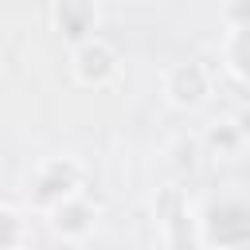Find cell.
I'll return each mask as SVG.
<instances>
[{
    "instance_id": "5",
    "label": "cell",
    "mask_w": 250,
    "mask_h": 250,
    "mask_svg": "<svg viewBox=\"0 0 250 250\" xmlns=\"http://www.w3.org/2000/svg\"><path fill=\"white\" fill-rule=\"evenodd\" d=\"M70 70H74V78L82 82V86H109L113 78H117V51L105 43V39H86V43H78L74 51H70Z\"/></svg>"
},
{
    "instance_id": "12",
    "label": "cell",
    "mask_w": 250,
    "mask_h": 250,
    "mask_svg": "<svg viewBox=\"0 0 250 250\" xmlns=\"http://www.w3.org/2000/svg\"><path fill=\"white\" fill-rule=\"evenodd\" d=\"M234 125H238V133H242V141H246V145H250V105H246V109H238V113H234Z\"/></svg>"
},
{
    "instance_id": "3",
    "label": "cell",
    "mask_w": 250,
    "mask_h": 250,
    "mask_svg": "<svg viewBox=\"0 0 250 250\" xmlns=\"http://www.w3.org/2000/svg\"><path fill=\"white\" fill-rule=\"evenodd\" d=\"M207 94H211V74L203 62L184 59L164 70V102L172 109H199L207 102Z\"/></svg>"
},
{
    "instance_id": "2",
    "label": "cell",
    "mask_w": 250,
    "mask_h": 250,
    "mask_svg": "<svg viewBox=\"0 0 250 250\" xmlns=\"http://www.w3.org/2000/svg\"><path fill=\"white\" fill-rule=\"evenodd\" d=\"M203 242H211L215 250H230V246L250 242V203H242V199L211 203L203 215Z\"/></svg>"
},
{
    "instance_id": "13",
    "label": "cell",
    "mask_w": 250,
    "mask_h": 250,
    "mask_svg": "<svg viewBox=\"0 0 250 250\" xmlns=\"http://www.w3.org/2000/svg\"><path fill=\"white\" fill-rule=\"evenodd\" d=\"M230 250H250V242H242V246H230Z\"/></svg>"
},
{
    "instance_id": "8",
    "label": "cell",
    "mask_w": 250,
    "mask_h": 250,
    "mask_svg": "<svg viewBox=\"0 0 250 250\" xmlns=\"http://www.w3.org/2000/svg\"><path fill=\"white\" fill-rule=\"evenodd\" d=\"M223 59H227V70L242 82H250V23H234L227 43H223Z\"/></svg>"
},
{
    "instance_id": "7",
    "label": "cell",
    "mask_w": 250,
    "mask_h": 250,
    "mask_svg": "<svg viewBox=\"0 0 250 250\" xmlns=\"http://www.w3.org/2000/svg\"><path fill=\"white\" fill-rule=\"evenodd\" d=\"M51 20H55L59 35L78 47V43L94 39L98 8H94V0H55V4H51Z\"/></svg>"
},
{
    "instance_id": "1",
    "label": "cell",
    "mask_w": 250,
    "mask_h": 250,
    "mask_svg": "<svg viewBox=\"0 0 250 250\" xmlns=\"http://www.w3.org/2000/svg\"><path fill=\"white\" fill-rule=\"evenodd\" d=\"M27 188H31V207L51 211V207H59V203H66V199L78 195V188H82V168H78L70 156H51V160H43V164L35 168V176H31Z\"/></svg>"
},
{
    "instance_id": "11",
    "label": "cell",
    "mask_w": 250,
    "mask_h": 250,
    "mask_svg": "<svg viewBox=\"0 0 250 250\" xmlns=\"http://www.w3.org/2000/svg\"><path fill=\"white\" fill-rule=\"evenodd\" d=\"M230 20L234 23H250V0H230Z\"/></svg>"
},
{
    "instance_id": "6",
    "label": "cell",
    "mask_w": 250,
    "mask_h": 250,
    "mask_svg": "<svg viewBox=\"0 0 250 250\" xmlns=\"http://www.w3.org/2000/svg\"><path fill=\"white\" fill-rule=\"evenodd\" d=\"M94 223H98V207H94L90 199H82V195H74V199H66V203H59V207L47 211V227H51V234L62 238V242H82V238H90V234H94Z\"/></svg>"
},
{
    "instance_id": "9",
    "label": "cell",
    "mask_w": 250,
    "mask_h": 250,
    "mask_svg": "<svg viewBox=\"0 0 250 250\" xmlns=\"http://www.w3.org/2000/svg\"><path fill=\"white\" fill-rule=\"evenodd\" d=\"M203 145H207L211 152H223V156H230V152H238L246 141H242V133H238L234 117H227V121H211V125H207V133H203Z\"/></svg>"
},
{
    "instance_id": "4",
    "label": "cell",
    "mask_w": 250,
    "mask_h": 250,
    "mask_svg": "<svg viewBox=\"0 0 250 250\" xmlns=\"http://www.w3.org/2000/svg\"><path fill=\"white\" fill-rule=\"evenodd\" d=\"M152 207H156V219H160V230H164V250H199L203 246V238L191 230V215L184 207L180 188H164Z\"/></svg>"
},
{
    "instance_id": "10",
    "label": "cell",
    "mask_w": 250,
    "mask_h": 250,
    "mask_svg": "<svg viewBox=\"0 0 250 250\" xmlns=\"http://www.w3.org/2000/svg\"><path fill=\"white\" fill-rule=\"evenodd\" d=\"M23 238H27V219L20 215L16 203H4L0 207V250H23Z\"/></svg>"
}]
</instances>
